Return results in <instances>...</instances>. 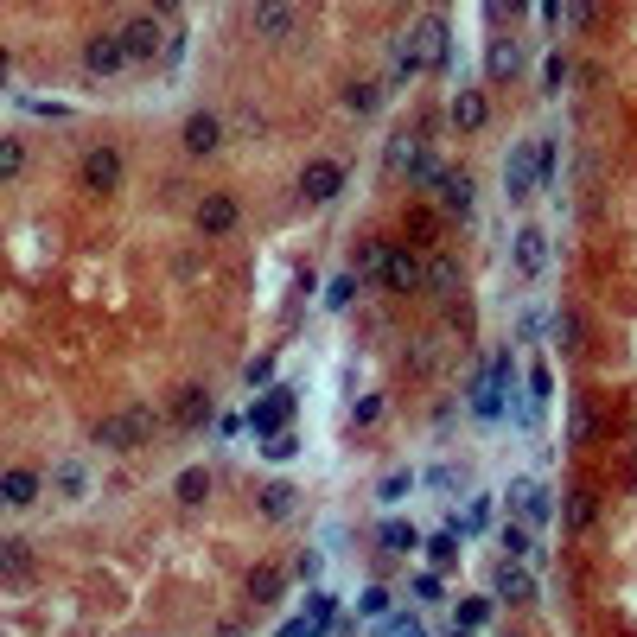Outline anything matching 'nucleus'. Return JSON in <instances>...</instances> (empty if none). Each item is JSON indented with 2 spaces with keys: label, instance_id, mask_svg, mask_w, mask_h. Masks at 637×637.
<instances>
[{
  "label": "nucleus",
  "instance_id": "4d7b16f0",
  "mask_svg": "<svg viewBox=\"0 0 637 637\" xmlns=\"http://www.w3.org/2000/svg\"><path fill=\"white\" fill-rule=\"evenodd\" d=\"M561 26H593V7H561Z\"/></svg>",
  "mask_w": 637,
  "mask_h": 637
},
{
  "label": "nucleus",
  "instance_id": "4468645a",
  "mask_svg": "<svg viewBox=\"0 0 637 637\" xmlns=\"http://www.w3.org/2000/svg\"><path fill=\"white\" fill-rule=\"evenodd\" d=\"M548 395H555V370L548 364H529V395H523V427H542V415H548Z\"/></svg>",
  "mask_w": 637,
  "mask_h": 637
},
{
  "label": "nucleus",
  "instance_id": "49530a36",
  "mask_svg": "<svg viewBox=\"0 0 637 637\" xmlns=\"http://www.w3.org/2000/svg\"><path fill=\"white\" fill-rule=\"evenodd\" d=\"M389 587H364V599H357V612H364V618H389Z\"/></svg>",
  "mask_w": 637,
  "mask_h": 637
},
{
  "label": "nucleus",
  "instance_id": "cd10ccee",
  "mask_svg": "<svg viewBox=\"0 0 637 637\" xmlns=\"http://www.w3.org/2000/svg\"><path fill=\"white\" fill-rule=\"evenodd\" d=\"M294 485H287V478H274V485L262 491V516H268V523H287V516H294Z\"/></svg>",
  "mask_w": 637,
  "mask_h": 637
},
{
  "label": "nucleus",
  "instance_id": "5701e85b",
  "mask_svg": "<svg viewBox=\"0 0 637 637\" xmlns=\"http://www.w3.org/2000/svg\"><path fill=\"white\" fill-rule=\"evenodd\" d=\"M255 32L281 45V39H294V32H300V13L294 7H255Z\"/></svg>",
  "mask_w": 637,
  "mask_h": 637
},
{
  "label": "nucleus",
  "instance_id": "09e8293b",
  "mask_svg": "<svg viewBox=\"0 0 637 637\" xmlns=\"http://www.w3.org/2000/svg\"><path fill=\"white\" fill-rule=\"evenodd\" d=\"M268 376H274V357H268V351H262V357H249L243 383H249V389H268Z\"/></svg>",
  "mask_w": 637,
  "mask_h": 637
},
{
  "label": "nucleus",
  "instance_id": "412c9836",
  "mask_svg": "<svg viewBox=\"0 0 637 637\" xmlns=\"http://www.w3.org/2000/svg\"><path fill=\"white\" fill-rule=\"evenodd\" d=\"M172 421L179 427H204V421H217V402L204 389H179V402H172Z\"/></svg>",
  "mask_w": 637,
  "mask_h": 637
},
{
  "label": "nucleus",
  "instance_id": "e433bc0d",
  "mask_svg": "<svg viewBox=\"0 0 637 637\" xmlns=\"http://www.w3.org/2000/svg\"><path fill=\"white\" fill-rule=\"evenodd\" d=\"M415 160H421V141H408V134H395V141H389V172H415Z\"/></svg>",
  "mask_w": 637,
  "mask_h": 637
},
{
  "label": "nucleus",
  "instance_id": "c756f323",
  "mask_svg": "<svg viewBox=\"0 0 637 637\" xmlns=\"http://www.w3.org/2000/svg\"><path fill=\"white\" fill-rule=\"evenodd\" d=\"M459 542H466L459 529H434V536H427V561H434V567H453V561H459Z\"/></svg>",
  "mask_w": 637,
  "mask_h": 637
},
{
  "label": "nucleus",
  "instance_id": "20e7f679",
  "mask_svg": "<svg viewBox=\"0 0 637 637\" xmlns=\"http://www.w3.org/2000/svg\"><path fill=\"white\" fill-rule=\"evenodd\" d=\"M115 32H122V45H128V64H153L160 51H172V39L160 32V20H153V13H134V20H122Z\"/></svg>",
  "mask_w": 637,
  "mask_h": 637
},
{
  "label": "nucleus",
  "instance_id": "bb28decb",
  "mask_svg": "<svg viewBox=\"0 0 637 637\" xmlns=\"http://www.w3.org/2000/svg\"><path fill=\"white\" fill-rule=\"evenodd\" d=\"M172 497H179V504H204V497H211V472H204V466H185L179 478H172Z\"/></svg>",
  "mask_w": 637,
  "mask_h": 637
},
{
  "label": "nucleus",
  "instance_id": "ddd939ff",
  "mask_svg": "<svg viewBox=\"0 0 637 637\" xmlns=\"http://www.w3.org/2000/svg\"><path fill=\"white\" fill-rule=\"evenodd\" d=\"M446 115H453V128H459V134H478V128L491 122V102H485V90H453Z\"/></svg>",
  "mask_w": 637,
  "mask_h": 637
},
{
  "label": "nucleus",
  "instance_id": "b1692460",
  "mask_svg": "<svg viewBox=\"0 0 637 637\" xmlns=\"http://www.w3.org/2000/svg\"><path fill=\"white\" fill-rule=\"evenodd\" d=\"M415 71H427V58H421L415 32H402V39H395V51H389V77H395V83H408Z\"/></svg>",
  "mask_w": 637,
  "mask_h": 637
},
{
  "label": "nucleus",
  "instance_id": "6e6d98bb",
  "mask_svg": "<svg viewBox=\"0 0 637 637\" xmlns=\"http://www.w3.org/2000/svg\"><path fill=\"white\" fill-rule=\"evenodd\" d=\"M294 574H300V580H319V548H306V555L294 561Z\"/></svg>",
  "mask_w": 637,
  "mask_h": 637
},
{
  "label": "nucleus",
  "instance_id": "dca6fc26",
  "mask_svg": "<svg viewBox=\"0 0 637 637\" xmlns=\"http://www.w3.org/2000/svg\"><path fill=\"white\" fill-rule=\"evenodd\" d=\"M497 548H504V561H523V567H542V548H536V536H529V523H510L497 529Z\"/></svg>",
  "mask_w": 637,
  "mask_h": 637
},
{
  "label": "nucleus",
  "instance_id": "4be33fe9",
  "mask_svg": "<svg viewBox=\"0 0 637 637\" xmlns=\"http://www.w3.org/2000/svg\"><path fill=\"white\" fill-rule=\"evenodd\" d=\"M516 71H523V45H516V39H491V58H485V77H491V83H510Z\"/></svg>",
  "mask_w": 637,
  "mask_h": 637
},
{
  "label": "nucleus",
  "instance_id": "39448f33",
  "mask_svg": "<svg viewBox=\"0 0 637 637\" xmlns=\"http://www.w3.org/2000/svg\"><path fill=\"white\" fill-rule=\"evenodd\" d=\"M504 497H510L516 523H529V529H542L548 516H555V497H548V485H542V478H516V485H510Z\"/></svg>",
  "mask_w": 637,
  "mask_h": 637
},
{
  "label": "nucleus",
  "instance_id": "0eeeda50",
  "mask_svg": "<svg viewBox=\"0 0 637 637\" xmlns=\"http://www.w3.org/2000/svg\"><path fill=\"white\" fill-rule=\"evenodd\" d=\"M287 415H294V389H268V402H255L249 408V434L255 440H274V434H287Z\"/></svg>",
  "mask_w": 637,
  "mask_h": 637
},
{
  "label": "nucleus",
  "instance_id": "9b49d317",
  "mask_svg": "<svg viewBox=\"0 0 637 637\" xmlns=\"http://www.w3.org/2000/svg\"><path fill=\"white\" fill-rule=\"evenodd\" d=\"M383 287H389V294H415V287H427V268H421L402 243H395L389 262H383Z\"/></svg>",
  "mask_w": 637,
  "mask_h": 637
},
{
  "label": "nucleus",
  "instance_id": "a19ab883",
  "mask_svg": "<svg viewBox=\"0 0 637 637\" xmlns=\"http://www.w3.org/2000/svg\"><path fill=\"white\" fill-rule=\"evenodd\" d=\"M20 172H26V141H0V179H20Z\"/></svg>",
  "mask_w": 637,
  "mask_h": 637
},
{
  "label": "nucleus",
  "instance_id": "1a4fd4ad",
  "mask_svg": "<svg viewBox=\"0 0 637 637\" xmlns=\"http://www.w3.org/2000/svg\"><path fill=\"white\" fill-rule=\"evenodd\" d=\"M536 574H529L523 561H497V574H491V599H510V606H536Z\"/></svg>",
  "mask_w": 637,
  "mask_h": 637
},
{
  "label": "nucleus",
  "instance_id": "a211bd4d",
  "mask_svg": "<svg viewBox=\"0 0 637 637\" xmlns=\"http://www.w3.org/2000/svg\"><path fill=\"white\" fill-rule=\"evenodd\" d=\"M45 485H51V497H58V504H83V491H90V472H83L77 459H58Z\"/></svg>",
  "mask_w": 637,
  "mask_h": 637
},
{
  "label": "nucleus",
  "instance_id": "603ef678",
  "mask_svg": "<svg viewBox=\"0 0 637 637\" xmlns=\"http://www.w3.org/2000/svg\"><path fill=\"white\" fill-rule=\"evenodd\" d=\"M376 415H383V395H364V402H357V408H351V421H357V427H370Z\"/></svg>",
  "mask_w": 637,
  "mask_h": 637
},
{
  "label": "nucleus",
  "instance_id": "3c124183",
  "mask_svg": "<svg viewBox=\"0 0 637 637\" xmlns=\"http://www.w3.org/2000/svg\"><path fill=\"white\" fill-rule=\"evenodd\" d=\"M415 599L421 606H440V574H415Z\"/></svg>",
  "mask_w": 637,
  "mask_h": 637
},
{
  "label": "nucleus",
  "instance_id": "2eb2a0df",
  "mask_svg": "<svg viewBox=\"0 0 637 637\" xmlns=\"http://www.w3.org/2000/svg\"><path fill=\"white\" fill-rule=\"evenodd\" d=\"M39 491H45V478L32 472V466H13L7 478H0V504H7V510H26V504H39Z\"/></svg>",
  "mask_w": 637,
  "mask_h": 637
},
{
  "label": "nucleus",
  "instance_id": "4c0bfd02",
  "mask_svg": "<svg viewBox=\"0 0 637 637\" xmlns=\"http://www.w3.org/2000/svg\"><path fill=\"white\" fill-rule=\"evenodd\" d=\"M485 523H491V497H472V510H466V516H453L446 529H459V536H478Z\"/></svg>",
  "mask_w": 637,
  "mask_h": 637
},
{
  "label": "nucleus",
  "instance_id": "2f4dec72",
  "mask_svg": "<svg viewBox=\"0 0 637 637\" xmlns=\"http://www.w3.org/2000/svg\"><path fill=\"white\" fill-rule=\"evenodd\" d=\"M344 109H351V115H376V109H383V83H351V90H344Z\"/></svg>",
  "mask_w": 637,
  "mask_h": 637
},
{
  "label": "nucleus",
  "instance_id": "de8ad7c7",
  "mask_svg": "<svg viewBox=\"0 0 637 637\" xmlns=\"http://www.w3.org/2000/svg\"><path fill=\"white\" fill-rule=\"evenodd\" d=\"M555 344L561 351H580V319L574 313H555Z\"/></svg>",
  "mask_w": 637,
  "mask_h": 637
},
{
  "label": "nucleus",
  "instance_id": "c9c22d12",
  "mask_svg": "<svg viewBox=\"0 0 637 637\" xmlns=\"http://www.w3.org/2000/svg\"><path fill=\"white\" fill-rule=\"evenodd\" d=\"M415 485H421V478H415V472H408V466H395V472L383 478V485H376V497H383V504H402V497H408V491H415Z\"/></svg>",
  "mask_w": 637,
  "mask_h": 637
},
{
  "label": "nucleus",
  "instance_id": "423d86ee",
  "mask_svg": "<svg viewBox=\"0 0 637 637\" xmlns=\"http://www.w3.org/2000/svg\"><path fill=\"white\" fill-rule=\"evenodd\" d=\"M83 71H90V77H115V71H128V45H122V32H90V39H83Z\"/></svg>",
  "mask_w": 637,
  "mask_h": 637
},
{
  "label": "nucleus",
  "instance_id": "f3484780",
  "mask_svg": "<svg viewBox=\"0 0 637 637\" xmlns=\"http://www.w3.org/2000/svg\"><path fill=\"white\" fill-rule=\"evenodd\" d=\"M472 204H478L472 172H446V179H440V211L446 217H472Z\"/></svg>",
  "mask_w": 637,
  "mask_h": 637
},
{
  "label": "nucleus",
  "instance_id": "7ed1b4c3",
  "mask_svg": "<svg viewBox=\"0 0 637 637\" xmlns=\"http://www.w3.org/2000/svg\"><path fill=\"white\" fill-rule=\"evenodd\" d=\"M536 192H542L536 141H516V147H510V160H504V198H510V204H523V198H536Z\"/></svg>",
  "mask_w": 637,
  "mask_h": 637
},
{
  "label": "nucleus",
  "instance_id": "c85d7f7f",
  "mask_svg": "<svg viewBox=\"0 0 637 637\" xmlns=\"http://www.w3.org/2000/svg\"><path fill=\"white\" fill-rule=\"evenodd\" d=\"M281 587H287L281 567H255V574H249V599H255V606H274V599H281Z\"/></svg>",
  "mask_w": 637,
  "mask_h": 637
},
{
  "label": "nucleus",
  "instance_id": "f03ea898",
  "mask_svg": "<svg viewBox=\"0 0 637 637\" xmlns=\"http://www.w3.org/2000/svg\"><path fill=\"white\" fill-rule=\"evenodd\" d=\"M153 440V408H122V415L96 421V446H109V453H141V446Z\"/></svg>",
  "mask_w": 637,
  "mask_h": 637
},
{
  "label": "nucleus",
  "instance_id": "9d476101",
  "mask_svg": "<svg viewBox=\"0 0 637 637\" xmlns=\"http://www.w3.org/2000/svg\"><path fill=\"white\" fill-rule=\"evenodd\" d=\"M300 192L313 198V204H332V198L344 192V166H338V160H306V172H300Z\"/></svg>",
  "mask_w": 637,
  "mask_h": 637
},
{
  "label": "nucleus",
  "instance_id": "37998d69",
  "mask_svg": "<svg viewBox=\"0 0 637 637\" xmlns=\"http://www.w3.org/2000/svg\"><path fill=\"white\" fill-rule=\"evenodd\" d=\"M567 440H574V446L593 440V408L587 402H574V415H567Z\"/></svg>",
  "mask_w": 637,
  "mask_h": 637
},
{
  "label": "nucleus",
  "instance_id": "6ab92c4d",
  "mask_svg": "<svg viewBox=\"0 0 637 637\" xmlns=\"http://www.w3.org/2000/svg\"><path fill=\"white\" fill-rule=\"evenodd\" d=\"M198 230L204 236H230L236 230V198L230 192H211V198L198 204Z\"/></svg>",
  "mask_w": 637,
  "mask_h": 637
},
{
  "label": "nucleus",
  "instance_id": "7c9ffc66",
  "mask_svg": "<svg viewBox=\"0 0 637 637\" xmlns=\"http://www.w3.org/2000/svg\"><path fill=\"white\" fill-rule=\"evenodd\" d=\"M0 567H7V580H26L32 574V548L20 536H7V542H0Z\"/></svg>",
  "mask_w": 637,
  "mask_h": 637
},
{
  "label": "nucleus",
  "instance_id": "473e14b6",
  "mask_svg": "<svg viewBox=\"0 0 637 637\" xmlns=\"http://www.w3.org/2000/svg\"><path fill=\"white\" fill-rule=\"evenodd\" d=\"M427 287H434V294H459V262L453 255H434V262H427Z\"/></svg>",
  "mask_w": 637,
  "mask_h": 637
},
{
  "label": "nucleus",
  "instance_id": "f257e3e1",
  "mask_svg": "<svg viewBox=\"0 0 637 637\" xmlns=\"http://www.w3.org/2000/svg\"><path fill=\"white\" fill-rule=\"evenodd\" d=\"M510 395H516V357L497 351L491 364L472 376V415H478V421H504Z\"/></svg>",
  "mask_w": 637,
  "mask_h": 637
},
{
  "label": "nucleus",
  "instance_id": "5fc2aeb1",
  "mask_svg": "<svg viewBox=\"0 0 637 637\" xmlns=\"http://www.w3.org/2000/svg\"><path fill=\"white\" fill-rule=\"evenodd\" d=\"M274 637H319V631H313V618H306V612H300V618H287V625H281V631H274Z\"/></svg>",
  "mask_w": 637,
  "mask_h": 637
},
{
  "label": "nucleus",
  "instance_id": "aec40b11",
  "mask_svg": "<svg viewBox=\"0 0 637 637\" xmlns=\"http://www.w3.org/2000/svg\"><path fill=\"white\" fill-rule=\"evenodd\" d=\"M223 147V122L211 109H198V115H185V153H217Z\"/></svg>",
  "mask_w": 637,
  "mask_h": 637
},
{
  "label": "nucleus",
  "instance_id": "6e6552de",
  "mask_svg": "<svg viewBox=\"0 0 637 637\" xmlns=\"http://www.w3.org/2000/svg\"><path fill=\"white\" fill-rule=\"evenodd\" d=\"M83 192H96V198L122 192V153H115V147H90V153H83Z\"/></svg>",
  "mask_w": 637,
  "mask_h": 637
},
{
  "label": "nucleus",
  "instance_id": "72a5a7b5",
  "mask_svg": "<svg viewBox=\"0 0 637 637\" xmlns=\"http://www.w3.org/2000/svg\"><path fill=\"white\" fill-rule=\"evenodd\" d=\"M357 294H364V274H338V281L325 287V306H332V313H344V306H351Z\"/></svg>",
  "mask_w": 637,
  "mask_h": 637
},
{
  "label": "nucleus",
  "instance_id": "8fccbe9b",
  "mask_svg": "<svg viewBox=\"0 0 637 637\" xmlns=\"http://www.w3.org/2000/svg\"><path fill=\"white\" fill-rule=\"evenodd\" d=\"M427 485H434V491H459V485H466V472H459V466H434V472H427Z\"/></svg>",
  "mask_w": 637,
  "mask_h": 637
},
{
  "label": "nucleus",
  "instance_id": "79ce46f5",
  "mask_svg": "<svg viewBox=\"0 0 637 637\" xmlns=\"http://www.w3.org/2000/svg\"><path fill=\"white\" fill-rule=\"evenodd\" d=\"M440 179H446V166L434 160V153H421L415 172H408V185H415V192H421V185H434V192H440Z\"/></svg>",
  "mask_w": 637,
  "mask_h": 637
},
{
  "label": "nucleus",
  "instance_id": "864d4df0",
  "mask_svg": "<svg viewBox=\"0 0 637 637\" xmlns=\"http://www.w3.org/2000/svg\"><path fill=\"white\" fill-rule=\"evenodd\" d=\"M262 453H268V459H294V453H300V440H294V434H274Z\"/></svg>",
  "mask_w": 637,
  "mask_h": 637
},
{
  "label": "nucleus",
  "instance_id": "c03bdc74",
  "mask_svg": "<svg viewBox=\"0 0 637 637\" xmlns=\"http://www.w3.org/2000/svg\"><path fill=\"white\" fill-rule=\"evenodd\" d=\"M491 625V599H466L459 606V631H485Z\"/></svg>",
  "mask_w": 637,
  "mask_h": 637
},
{
  "label": "nucleus",
  "instance_id": "58836bf2",
  "mask_svg": "<svg viewBox=\"0 0 637 637\" xmlns=\"http://www.w3.org/2000/svg\"><path fill=\"white\" fill-rule=\"evenodd\" d=\"M567 77H574V64H567L561 51H548V64H542V90H548V96H561V90H567Z\"/></svg>",
  "mask_w": 637,
  "mask_h": 637
},
{
  "label": "nucleus",
  "instance_id": "393cba45",
  "mask_svg": "<svg viewBox=\"0 0 637 637\" xmlns=\"http://www.w3.org/2000/svg\"><path fill=\"white\" fill-rule=\"evenodd\" d=\"M376 542H383V555H415V548H427V542L415 536V523H395V516L376 529Z\"/></svg>",
  "mask_w": 637,
  "mask_h": 637
},
{
  "label": "nucleus",
  "instance_id": "f8f14e48",
  "mask_svg": "<svg viewBox=\"0 0 637 637\" xmlns=\"http://www.w3.org/2000/svg\"><path fill=\"white\" fill-rule=\"evenodd\" d=\"M408 32H415V45H421L427 71H446V51H453V45H446V20H440V13H421V20L408 26Z\"/></svg>",
  "mask_w": 637,
  "mask_h": 637
},
{
  "label": "nucleus",
  "instance_id": "a878e982",
  "mask_svg": "<svg viewBox=\"0 0 637 637\" xmlns=\"http://www.w3.org/2000/svg\"><path fill=\"white\" fill-rule=\"evenodd\" d=\"M542 262H548V236L542 230H516V268L542 274Z\"/></svg>",
  "mask_w": 637,
  "mask_h": 637
},
{
  "label": "nucleus",
  "instance_id": "a18cd8bd",
  "mask_svg": "<svg viewBox=\"0 0 637 637\" xmlns=\"http://www.w3.org/2000/svg\"><path fill=\"white\" fill-rule=\"evenodd\" d=\"M383 637H427V631H421L415 612H389V618H383Z\"/></svg>",
  "mask_w": 637,
  "mask_h": 637
},
{
  "label": "nucleus",
  "instance_id": "ea45409f",
  "mask_svg": "<svg viewBox=\"0 0 637 637\" xmlns=\"http://www.w3.org/2000/svg\"><path fill=\"white\" fill-rule=\"evenodd\" d=\"M593 510H599V504H593V491H587V485L567 491V523H574V529H587V523H593Z\"/></svg>",
  "mask_w": 637,
  "mask_h": 637
},
{
  "label": "nucleus",
  "instance_id": "13d9d810",
  "mask_svg": "<svg viewBox=\"0 0 637 637\" xmlns=\"http://www.w3.org/2000/svg\"><path fill=\"white\" fill-rule=\"evenodd\" d=\"M453 637H472V631H453Z\"/></svg>",
  "mask_w": 637,
  "mask_h": 637
},
{
  "label": "nucleus",
  "instance_id": "f704fd0d",
  "mask_svg": "<svg viewBox=\"0 0 637 637\" xmlns=\"http://www.w3.org/2000/svg\"><path fill=\"white\" fill-rule=\"evenodd\" d=\"M306 618H313V631L325 637V625H332V618H338V599L325 593V587H313V593H306Z\"/></svg>",
  "mask_w": 637,
  "mask_h": 637
}]
</instances>
